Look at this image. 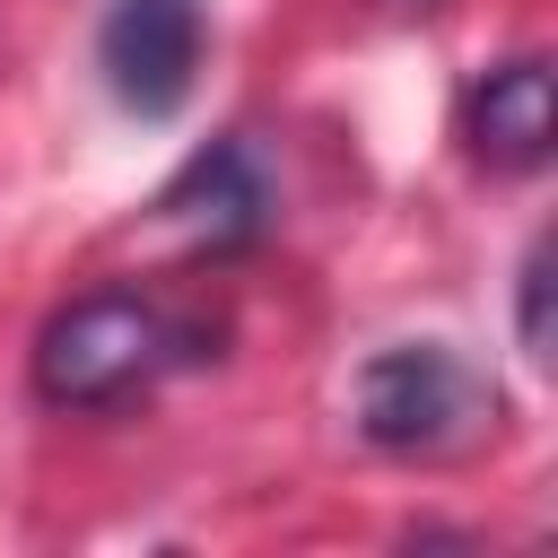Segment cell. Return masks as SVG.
Listing matches in <instances>:
<instances>
[{"mask_svg": "<svg viewBox=\"0 0 558 558\" xmlns=\"http://www.w3.org/2000/svg\"><path fill=\"white\" fill-rule=\"evenodd\" d=\"M480 427H497V384L445 349V340H410V349H375L357 366V436L384 453H453Z\"/></svg>", "mask_w": 558, "mask_h": 558, "instance_id": "obj_1", "label": "cell"}, {"mask_svg": "<svg viewBox=\"0 0 558 558\" xmlns=\"http://www.w3.org/2000/svg\"><path fill=\"white\" fill-rule=\"evenodd\" d=\"M166 349H174V331H166V314L148 296L87 288V296H70L44 323V340H35V392L61 401V410H96V401H122L131 384H148L166 366Z\"/></svg>", "mask_w": 558, "mask_h": 558, "instance_id": "obj_2", "label": "cell"}, {"mask_svg": "<svg viewBox=\"0 0 558 558\" xmlns=\"http://www.w3.org/2000/svg\"><path fill=\"white\" fill-rule=\"evenodd\" d=\"M96 61L131 113L166 122L201 78V0H113L96 26Z\"/></svg>", "mask_w": 558, "mask_h": 558, "instance_id": "obj_3", "label": "cell"}, {"mask_svg": "<svg viewBox=\"0 0 558 558\" xmlns=\"http://www.w3.org/2000/svg\"><path fill=\"white\" fill-rule=\"evenodd\" d=\"M157 209H166L174 227L209 235V244H244V235L270 218V174H262V157H253L244 140H209V148L166 183Z\"/></svg>", "mask_w": 558, "mask_h": 558, "instance_id": "obj_4", "label": "cell"}, {"mask_svg": "<svg viewBox=\"0 0 558 558\" xmlns=\"http://www.w3.org/2000/svg\"><path fill=\"white\" fill-rule=\"evenodd\" d=\"M462 131H471V148H480L488 166H506V174L541 166V157H549V131H558L549 61H506V70H488V78L471 87V105H462Z\"/></svg>", "mask_w": 558, "mask_h": 558, "instance_id": "obj_5", "label": "cell"}, {"mask_svg": "<svg viewBox=\"0 0 558 558\" xmlns=\"http://www.w3.org/2000/svg\"><path fill=\"white\" fill-rule=\"evenodd\" d=\"M523 349L549 357V253L523 262Z\"/></svg>", "mask_w": 558, "mask_h": 558, "instance_id": "obj_6", "label": "cell"}]
</instances>
